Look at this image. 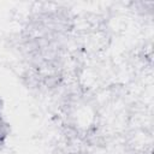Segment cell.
Listing matches in <instances>:
<instances>
[{
    "label": "cell",
    "mask_w": 154,
    "mask_h": 154,
    "mask_svg": "<svg viewBox=\"0 0 154 154\" xmlns=\"http://www.w3.org/2000/svg\"><path fill=\"white\" fill-rule=\"evenodd\" d=\"M11 134V126L10 123L6 119L0 120V146H4L7 141V138L10 137Z\"/></svg>",
    "instance_id": "obj_1"
},
{
    "label": "cell",
    "mask_w": 154,
    "mask_h": 154,
    "mask_svg": "<svg viewBox=\"0 0 154 154\" xmlns=\"http://www.w3.org/2000/svg\"><path fill=\"white\" fill-rule=\"evenodd\" d=\"M5 119L4 118V102H2V99L0 97V120Z\"/></svg>",
    "instance_id": "obj_2"
}]
</instances>
